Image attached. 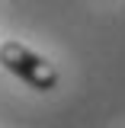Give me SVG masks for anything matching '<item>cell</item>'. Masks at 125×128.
I'll list each match as a JSON object with an SVG mask.
<instances>
[{"label": "cell", "mask_w": 125, "mask_h": 128, "mask_svg": "<svg viewBox=\"0 0 125 128\" xmlns=\"http://www.w3.org/2000/svg\"><path fill=\"white\" fill-rule=\"evenodd\" d=\"M0 64L16 74L19 80H26L29 86L35 90H55L58 86V70H55V64H48L42 54H35L29 51L26 45H19V42H3L0 45Z\"/></svg>", "instance_id": "1"}]
</instances>
